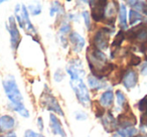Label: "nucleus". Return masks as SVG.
<instances>
[{"mask_svg":"<svg viewBox=\"0 0 147 137\" xmlns=\"http://www.w3.org/2000/svg\"><path fill=\"white\" fill-rule=\"evenodd\" d=\"M87 59H88L89 67L91 69L92 75L96 78L102 80L105 77H108L116 65L113 63H108L107 57L101 51L90 47L87 49Z\"/></svg>","mask_w":147,"mask_h":137,"instance_id":"1","label":"nucleus"},{"mask_svg":"<svg viewBox=\"0 0 147 137\" xmlns=\"http://www.w3.org/2000/svg\"><path fill=\"white\" fill-rule=\"evenodd\" d=\"M125 37L131 43L140 45L141 51H147V24L144 22L127 30Z\"/></svg>","mask_w":147,"mask_h":137,"instance_id":"2","label":"nucleus"},{"mask_svg":"<svg viewBox=\"0 0 147 137\" xmlns=\"http://www.w3.org/2000/svg\"><path fill=\"white\" fill-rule=\"evenodd\" d=\"M3 88L6 93V96L11 101L13 107L22 106L23 105V97L21 95L18 86L16 84V81L13 77H8L5 80H3Z\"/></svg>","mask_w":147,"mask_h":137,"instance_id":"3","label":"nucleus"},{"mask_svg":"<svg viewBox=\"0 0 147 137\" xmlns=\"http://www.w3.org/2000/svg\"><path fill=\"white\" fill-rule=\"evenodd\" d=\"M15 17H16V20L18 21L19 26L21 28H24L26 33L30 35H33V38L35 39V35H36V30H35L34 26L31 24L30 20H29V15L27 8L22 5L20 6L19 4L16 5L15 7Z\"/></svg>","mask_w":147,"mask_h":137,"instance_id":"4","label":"nucleus"},{"mask_svg":"<svg viewBox=\"0 0 147 137\" xmlns=\"http://www.w3.org/2000/svg\"><path fill=\"white\" fill-rule=\"evenodd\" d=\"M71 86L75 94H76L79 102L82 105H84L85 107H88L91 102V97L88 88L83 82V79L82 80L71 81Z\"/></svg>","mask_w":147,"mask_h":137,"instance_id":"5","label":"nucleus"},{"mask_svg":"<svg viewBox=\"0 0 147 137\" xmlns=\"http://www.w3.org/2000/svg\"><path fill=\"white\" fill-rule=\"evenodd\" d=\"M112 31H110L106 27L100 28L93 36V39L91 40V45L94 49H97L99 51H104L107 49L109 47V40H110V34Z\"/></svg>","mask_w":147,"mask_h":137,"instance_id":"6","label":"nucleus"},{"mask_svg":"<svg viewBox=\"0 0 147 137\" xmlns=\"http://www.w3.org/2000/svg\"><path fill=\"white\" fill-rule=\"evenodd\" d=\"M40 101L41 105L45 109H47L49 111H51V112L57 113V114H59L61 116H63V112L61 110V105L59 104L57 98L51 94V92L47 87H45V91H43Z\"/></svg>","mask_w":147,"mask_h":137,"instance_id":"7","label":"nucleus"},{"mask_svg":"<svg viewBox=\"0 0 147 137\" xmlns=\"http://www.w3.org/2000/svg\"><path fill=\"white\" fill-rule=\"evenodd\" d=\"M91 13L92 18L96 22L105 20V13H106V7L108 5V1L102 0V1H90Z\"/></svg>","mask_w":147,"mask_h":137,"instance_id":"8","label":"nucleus"},{"mask_svg":"<svg viewBox=\"0 0 147 137\" xmlns=\"http://www.w3.org/2000/svg\"><path fill=\"white\" fill-rule=\"evenodd\" d=\"M126 110L120 114L117 117L116 121H117V125L120 126L119 128H126V127H131L134 126L137 123V119L135 117V115L133 114V112L130 110L129 106H126Z\"/></svg>","mask_w":147,"mask_h":137,"instance_id":"9","label":"nucleus"},{"mask_svg":"<svg viewBox=\"0 0 147 137\" xmlns=\"http://www.w3.org/2000/svg\"><path fill=\"white\" fill-rule=\"evenodd\" d=\"M67 72L71 78V81L82 80V78L85 76L84 67H83V65L80 61H71L67 65Z\"/></svg>","mask_w":147,"mask_h":137,"instance_id":"10","label":"nucleus"},{"mask_svg":"<svg viewBox=\"0 0 147 137\" xmlns=\"http://www.w3.org/2000/svg\"><path fill=\"white\" fill-rule=\"evenodd\" d=\"M8 31L10 33V40H11V47L14 51H16L18 47L19 43L21 41V36L19 30L17 28L16 22H15V18L13 16H10L8 19V25H6Z\"/></svg>","mask_w":147,"mask_h":137,"instance_id":"11","label":"nucleus"},{"mask_svg":"<svg viewBox=\"0 0 147 137\" xmlns=\"http://www.w3.org/2000/svg\"><path fill=\"white\" fill-rule=\"evenodd\" d=\"M49 124H51V129L53 134L59 135L61 137H67V134H65V131L63 127V124H61L59 119L53 113H51V115H49Z\"/></svg>","mask_w":147,"mask_h":137,"instance_id":"12","label":"nucleus"},{"mask_svg":"<svg viewBox=\"0 0 147 137\" xmlns=\"http://www.w3.org/2000/svg\"><path fill=\"white\" fill-rule=\"evenodd\" d=\"M123 85L126 89L130 90V89L134 88L136 86L137 82H138V74L136 71L134 70H128L125 72L124 77H123Z\"/></svg>","mask_w":147,"mask_h":137,"instance_id":"13","label":"nucleus"},{"mask_svg":"<svg viewBox=\"0 0 147 137\" xmlns=\"http://www.w3.org/2000/svg\"><path fill=\"white\" fill-rule=\"evenodd\" d=\"M69 41L71 43V45H73L74 51H76V53H79V51H81L84 49L85 39H84V37L81 34H79L78 32H76V31L71 32L69 33Z\"/></svg>","mask_w":147,"mask_h":137,"instance_id":"14","label":"nucleus"},{"mask_svg":"<svg viewBox=\"0 0 147 137\" xmlns=\"http://www.w3.org/2000/svg\"><path fill=\"white\" fill-rule=\"evenodd\" d=\"M102 123L107 132H110V133L115 131L117 129V127H118L116 119H115V117L113 116L111 112L106 113V115L102 117Z\"/></svg>","mask_w":147,"mask_h":137,"instance_id":"15","label":"nucleus"},{"mask_svg":"<svg viewBox=\"0 0 147 137\" xmlns=\"http://www.w3.org/2000/svg\"><path fill=\"white\" fill-rule=\"evenodd\" d=\"M15 121L11 116L5 115V116L0 117V133L7 132L11 129L14 128Z\"/></svg>","mask_w":147,"mask_h":137,"instance_id":"16","label":"nucleus"},{"mask_svg":"<svg viewBox=\"0 0 147 137\" xmlns=\"http://www.w3.org/2000/svg\"><path fill=\"white\" fill-rule=\"evenodd\" d=\"M113 102H114V93L111 90H108L103 93L100 98V101H99L100 105L103 107H110L113 104Z\"/></svg>","mask_w":147,"mask_h":137,"instance_id":"17","label":"nucleus"},{"mask_svg":"<svg viewBox=\"0 0 147 137\" xmlns=\"http://www.w3.org/2000/svg\"><path fill=\"white\" fill-rule=\"evenodd\" d=\"M117 133H118L120 137H134L137 135L138 130L134 126H131L126 127V128H118L117 129Z\"/></svg>","mask_w":147,"mask_h":137,"instance_id":"18","label":"nucleus"},{"mask_svg":"<svg viewBox=\"0 0 147 137\" xmlns=\"http://www.w3.org/2000/svg\"><path fill=\"white\" fill-rule=\"evenodd\" d=\"M119 22H120V26L122 29H128V23H127V8L126 5L122 4L119 7Z\"/></svg>","mask_w":147,"mask_h":137,"instance_id":"19","label":"nucleus"},{"mask_svg":"<svg viewBox=\"0 0 147 137\" xmlns=\"http://www.w3.org/2000/svg\"><path fill=\"white\" fill-rule=\"evenodd\" d=\"M88 85L92 90H100L105 87V83L100 79L94 77L93 75H91L88 78Z\"/></svg>","mask_w":147,"mask_h":137,"instance_id":"20","label":"nucleus"},{"mask_svg":"<svg viewBox=\"0 0 147 137\" xmlns=\"http://www.w3.org/2000/svg\"><path fill=\"white\" fill-rule=\"evenodd\" d=\"M128 4L131 5L133 10L137 11V12H142L147 15V5L144 1H127Z\"/></svg>","mask_w":147,"mask_h":137,"instance_id":"21","label":"nucleus"},{"mask_svg":"<svg viewBox=\"0 0 147 137\" xmlns=\"http://www.w3.org/2000/svg\"><path fill=\"white\" fill-rule=\"evenodd\" d=\"M124 39H125V33H124V31L121 29L116 34V37H115L114 41H113V43H112V49H119V47H121V45H122V43L124 41Z\"/></svg>","mask_w":147,"mask_h":137,"instance_id":"22","label":"nucleus"},{"mask_svg":"<svg viewBox=\"0 0 147 137\" xmlns=\"http://www.w3.org/2000/svg\"><path fill=\"white\" fill-rule=\"evenodd\" d=\"M143 19H144V17H143V15L141 14V13L131 9L130 12H129V23H130L131 25L135 24L137 21L143 20Z\"/></svg>","mask_w":147,"mask_h":137,"instance_id":"23","label":"nucleus"},{"mask_svg":"<svg viewBox=\"0 0 147 137\" xmlns=\"http://www.w3.org/2000/svg\"><path fill=\"white\" fill-rule=\"evenodd\" d=\"M93 109H95L94 112H95L96 117H98V118H100L101 117V118H102V117L104 116L105 110H104V108L101 106L100 103H99L98 101H95V102L93 103Z\"/></svg>","mask_w":147,"mask_h":137,"instance_id":"24","label":"nucleus"},{"mask_svg":"<svg viewBox=\"0 0 147 137\" xmlns=\"http://www.w3.org/2000/svg\"><path fill=\"white\" fill-rule=\"evenodd\" d=\"M116 98H117V104L121 107H125L127 105V100L125 95L121 92L120 90L116 91Z\"/></svg>","mask_w":147,"mask_h":137,"instance_id":"25","label":"nucleus"},{"mask_svg":"<svg viewBox=\"0 0 147 137\" xmlns=\"http://www.w3.org/2000/svg\"><path fill=\"white\" fill-rule=\"evenodd\" d=\"M124 74H125V71L123 69H120V70L117 71V73L115 74V76L112 78V85H117L123 80V77H124Z\"/></svg>","mask_w":147,"mask_h":137,"instance_id":"26","label":"nucleus"},{"mask_svg":"<svg viewBox=\"0 0 147 137\" xmlns=\"http://www.w3.org/2000/svg\"><path fill=\"white\" fill-rule=\"evenodd\" d=\"M141 63V57L138 55H134L133 53H129L128 57V63L130 65H138Z\"/></svg>","mask_w":147,"mask_h":137,"instance_id":"27","label":"nucleus"},{"mask_svg":"<svg viewBox=\"0 0 147 137\" xmlns=\"http://www.w3.org/2000/svg\"><path fill=\"white\" fill-rule=\"evenodd\" d=\"M59 9H61V4H59V2H53V5L51 6V11H49V15L51 16H53V15L55 14V13H57L59 11Z\"/></svg>","mask_w":147,"mask_h":137,"instance_id":"28","label":"nucleus"},{"mask_svg":"<svg viewBox=\"0 0 147 137\" xmlns=\"http://www.w3.org/2000/svg\"><path fill=\"white\" fill-rule=\"evenodd\" d=\"M83 18H84V21H85V24L86 26L88 27V29L91 30V16H90V13L88 11H84L83 12Z\"/></svg>","mask_w":147,"mask_h":137,"instance_id":"29","label":"nucleus"},{"mask_svg":"<svg viewBox=\"0 0 147 137\" xmlns=\"http://www.w3.org/2000/svg\"><path fill=\"white\" fill-rule=\"evenodd\" d=\"M29 10H30V12L32 13L33 15H38L39 13L41 12V6L39 4L30 5V6H29Z\"/></svg>","mask_w":147,"mask_h":137,"instance_id":"30","label":"nucleus"},{"mask_svg":"<svg viewBox=\"0 0 147 137\" xmlns=\"http://www.w3.org/2000/svg\"><path fill=\"white\" fill-rule=\"evenodd\" d=\"M69 30H71V26L67 22H63L61 26L59 27V32L63 33V34H67V32H69Z\"/></svg>","mask_w":147,"mask_h":137,"instance_id":"31","label":"nucleus"},{"mask_svg":"<svg viewBox=\"0 0 147 137\" xmlns=\"http://www.w3.org/2000/svg\"><path fill=\"white\" fill-rule=\"evenodd\" d=\"M24 137H45V136H43L42 134H39V133L34 132L33 130H30V129H28V130L25 131Z\"/></svg>","mask_w":147,"mask_h":137,"instance_id":"32","label":"nucleus"},{"mask_svg":"<svg viewBox=\"0 0 147 137\" xmlns=\"http://www.w3.org/2000/svg\"><path fill=\"white\" fill-rule=\"evenodd\" d=\"M141 75L143 76H147V61L143 63V65H141V70H140Z\"/></svg>","mask_w":147,"mask_h":137,"instance_id":"33","label":"nucleus"},{"mask_svg":"<svg viewBox=\"0 0 147 137\" xmlns=\"http://www.w3.org/2000/svg\"><path fill=\"white\" fill-rule=\"evenodd\" d=\"M87 115L84 114V113H77L76 114V118L78 120H87Z\"/></svg>","mask_w":147,"mask_h":137,"instance_id":"34","label":"nucleus"},{"mask_svg":"<svg viewBox=\"0 0 147 137\" xmlns=\"http://www.w3.org/2000/svg\"><path fill=\"white\" fill-rule=\"evenodd\" d=\"M37 124H38L39 130H43V122H42V119H41L40 117L37 119Z\"/></svg>","mask_w":147,"mask_h":137,"instance_id":"35","label":"nucleus"},{"mask_svg":"<svg viewBox=\"0 0 147 137\" xmlns=\"http://www.w3.org/2000/svg\"><path fill=\"white\" fill-rule=\"evenodd\" d=\"M7 137H16V135H15L14 133H11V134H9Z\"/></svg>","mask_w":147,"mask_h":137,"instance_id":"36","label":"nucleus"},{"mask_svg":"<svg viewBox=\"0 0 147 137\" xmlns=\"http://www.w3.org/2000/svg\"><path fill=\"white\" fill-rule=\"evenodd\" d=\"M111 137H119L118 135H113V136H111Z\"/></svg>","mask_w":147,"mask_h":137,"instance_id":"37","label":"nucleus"},{"mask_svg":"<svg viewBox=\"0 0 147 137\" xmlns=\"http://www.w3.org/2000/svg\"><path fill=\"white\" fill-rule=\"evenodd\" d=\"M1 3H3V0H0V4H1Z\"/></svg>","mask_w":147,"mask_h":137,"instance_id":"38","label":"nucleus"},{"mask_svg":"<svg viewBox=\"0 0 147 137\" xmlns=\"http://www.w3.org/2000/svg\"><path fill=\"white\" fill-rule=\"evenodd\" d=\"M0 137H3V136H0Z\"/></svg>","mask_w":147,"mask_h":137,"instance_id":"39","label":"nucleus"},{"mask_svg":"<svg viewBox=\"0 0 147 137\" xmlns=\"http://www.w3.org/2000/svg\"><path fill=\"white\" fill-rule=\"evenodd\" d=\"M140 137H143V136H140Z\"/></svg>","mask_w":147,"mask_h":137,"instance_id":"40","label":"nucleus"}]
</instances>
